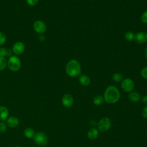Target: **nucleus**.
Listing matches in <instances>:
<instances>
[{
	"label": "nucleus",
	"mask_w": 147,
	"mask_h": 147,
	"mask_svg": "<svg viewBox=\"0 0 147 147\" xmlns=\"http://www.w3.org/2000/svg\"><path fill=\"white\" fill-rule=\"evenodd\" d=\"M120 96V92L117 87L110 85L106 88L103 95V98L106 103L109 104H114L119 100Z\"/></svg>",
	"instance_id": "f257e3e1"
},
{
	"label": "nucleus",
	"mask_w": 147,
	"mask_h": 147,
	"mask_svg": "<svg viewBox=\"0 0 147 147\" xmlns=\"http://www.w3.org/2000/svg\"><path fill=\"white\" fill-rule=\"evenodd\" d=\"M65 72L67 74L72 78H75L80 75L81 66L79 62L75 60H70L66 64Z\"/></svg>",
	"instance_id": "f03ea898"
},
{
	"label": "nucleus",
	"mask_w": 147,
	"mask_h": 147,
	"mask_svg": "<svg viewBox=\"0 0 147 147\" xmlns=\"http://www.w3.org/2000/svg\"><path fill=\"white\" fill-rule=\"evenodd\" d=\"M7 65L11 71L16 72L20 69L21 63L20 59L17 56H11L7 61Z\"/></svg>",
	"instance_id": "7ed1b4c3"
},
{
	"label": "nucleus",
	"mask_w": 147,
	"mask_h": 147,
	"mask_svg": "<svg viewBox=\"0 0 147 147\" xmlns=\"http://www.w3.org/2000/svg\"><path fill=\"white\" fill-rule=\"evenodd\" d=\"M111 126V121L108 117H103L101 118L97 123L98 130L101 132H106L108 131Z\"/></svg>",
	"instance_id": "20e7f679"
},
{
	"label": "nucleus",
	"mask_w": 147,
	"mask_h": 147,
	"mask_svg": "<svg viewBox=\"0 0 147 147\" xmlns=\"http://www.w3.org/2000/svg\"><path fill=\"white\" fill-rule=\"evenodd\" d=\"M34 142L40 146H44L48 144V138L47 136L41 131L36 133L33 137Z\"/></svg>",
	"instance_id": "39448f33"
},
{
	"label": "nucleus",
	"mask_w": 147,
	"mask_h": 147,
	"mask_svg": "<svg viewBox=\"0 0 147 147\" xmlns=\"http://www.w3.org/2000/svg\"><path fill=\"white\" fill-rule=\"evenodd\" d=\"M121 87L123 91L130 92L134 88V83L130 78H126L121 81Z\"/></svg>",
	"instance_id": "423d86ee"
},
{
	"label": "nucleus",
	"mask_w": 147,
	"mask_h": 147,
	"mask_svg": "<svg viewBox=\"0 0 147 147\" xmlns=\"http://www.w3.org/2000/svg\"><path fill=\"white\" fill-rule=\"evenodd\" d=\"M33 28L36 32L39 34L44 33L47 30V26L44 22L38 20L34 22Z\"/></svg>",
	"instance_id": "0eeeda50"
},
{
	"label": "nucleus",
	"mask_w": 147,
	"mask_h": 147,
	"mask_svg": "<svg viewBox=\"0 0 147 147\" xmlns=\"http://www.w3.org/2000/svg\"><path fill=\"white\" fill-rule=\"evenodd\" d=\"M74 98L72 95L69 94H65L61 99L62 105L67 108H69L72 106L74 104Z\"/></svg>",
	"instance_id": "6e6552de"
},
{
	"label": "nucleus",
	"mask_w": 147,
	"mask_h": 147,
	"mask_svg": "<svg viewBox=\"0 0 147 147\" xmlns=\"http://www.w3.org/2000/svg\"><path fill=\"white\" fill-rule=\"evenodd\" d=\"M134 40L138 44H142L147 41V33L138 32L135 34Z\"/></svg>",
	"instance_id": "1a4fd4ad"
},
{
	"label": "nucleus",
	"mask_w": 147,
	"mask_h": 147,
	"mask_svg": "<svg viewBox=\"0 0 147 147\" xmlns=\"http://www.w3.org/2000/svg\"><path fill=\"white\" fill-rule=\"evenodd\" d=\"M24 50H25V45L23 42L20 41L16 42L13 46V48H12L13 52L17 55L22 54L24 52Z\"/></svg>",
	"instance_id": "9d476101"
},
{
	"label": "nucleus",
	"mask_w": 147,
	"mask_h": 147,
	"mask_svg": "<svg viewBox=\"0 0 147 147\" xmlns=\"http://www.w3.org/2000/svg\"><path fill=\"white\" fill-rule=\"evenodd\" d=\"M6 125L10 128H15L18 126L19 120L14 116L8 117L6 119Z\"/></svg>",
	"instance_id": "9b49d317"
},
{
	"label": "nucleus",
	"mask_w": 147,
	"mask_h": 147,
	"mask_svg": "<svg viewBox=\"0 0 147 147\" xmlns=\"http://www.w3.org/2000/svg\"><path fill=\"white\" fill-rule=\"evenodd\" d=\"M127 96H128L129 99L133 103H137V102H139L141 99L140 94L136 91L130 92L129 93Z\"/></svg>",
	"instance_id": "f8f14e48"
},
{
	"label": "nucleus",
	"mask_w": 147,
	"mask_h": 147,
	"mask_svg": "<svg viewBox=\"0 0 147 147\" xmlns=\"http://www.w3.org/2000/svg\"><path fill=\"white\" fill-rule=\"evenodd\" d=\"M88 138L91 140L96 139L99 136V130L94 127L91 128L87 132Z\"/></svg>",
	"instance_id": "ddd939ff"
},
{
	"label": "nucleus",
	"mask_w": 147,
	"mask_h": 147,
	"mask_svg": "<svg viewBox=\"0 0 147 147\" xmlns=\"http://www.w3.org/2000/svg\"><path fill=\"white\" fill-rule=\"evenodd\" d=\"M9 110L5 106H0V121H3L8 118L9 116Z\"/></svg>",
	"instance_id": "4468645a"
},
{
	"label": "nucleus",
	"mask_w": 147,
	"mask_h": 147,
	"mask_svg": "<svg viewBox=\"0 0 147 147\" xmlns=\"http://www.w3.org/2000/svg\"><path fill=\"white\" fill-rule=\"evenodd\" d=\"M79 83L84 86H86L90 84L91 82V80L89 76L86 75L82 74L79 77Z\"/></svg>",
	"instance_id": "2eb2a0df"
},
{
	"label": "nucleus",
	"mask_w": 147,
	"mask_h": 147,
	"mask_svg": "<svg viewBox=\"0 0 147 147\" xmlns=\"http://www.w3.org/2000/svg\"><path fill=\"white\" fill-rule=\"evenodd\" d=\"M24 135L28 138H33L36 133L33 129L31 127H27L24 130Z\"/></svg>",
	"instance_id": "dca6fc26"
},
{
	"label": "nucleus",
	"mask_w": 147,
	"mask_h": 147,
	"mask_svg": "<svg viewBox=\"0 0 147 147\" xmlns=\"http://www.w3.org/2000/svg\"><path fill=\"white\" fill-rule=\"evenodd\" d=\"M104 98L103 96H102L100 95H95L93 99H92V102L94 105L96 106H100L101 105L103 102H104Z\"/></svg>",
	"instance_id": "f3484780"
},
{
	"label": "nucleus",
	"mask_w": 147,
	"mask_h": 147,
	"mask_svg": "<svg viewBox=\"0 0 147 147\" xmlns=\"http://www.w3.org/2000/svg\"><path fill=\"white\" fill-rule=\"evenodd\" d=\"M12 52L11 50L9 49H6L5 48H0V56L3 57L5 56H11Z\"/></svg>",
	"instance_id": "a211bd4d"
},
{
	"label": "nucleus",
	"mask_w": 147,
	"mask_h": 147,
	"mask_svg": "<svg viewBox=\"0 0 147 147\" xmlns=\"http://www.w3.org/2000/svg\"><path fill=\"white\" fill-rule=\"evenodd\" d=\"M135 34L131 31H127L125 34V38L127 41H132L134 39Z\"/></svg>",
	"instance_id": "6ab92c4d"
},
{
	"label": "nucleus",
	"mask_w": 147,
	"mask_h": 147,
	"mask_svg": "<svg viewBox=\"0 0 147 147\" xmlns=\"http://www.w3.org/2000/svg\"><path fill=\"white\" fill-rule=\"evenodd\" d=\"M112 79L114 82L118 83L123 80V76L119 72H115L113 75Z\"/></svg>",
	"instance_id": "aec40b11"
},
{
	"label": "nucleus",
	"mask_w": 147,
	"mask_h": 147,
	"mask_svg": "<svg viewBox=\"0 0 147 147\" xmlns=\"http://www.w3.org/2000/svg\"><path fill=\"white\" fill-rule=\"evenodd\" d=\"M7 65V61L3 57L0 56V71L4 69Z\"/></svg>",
	"instance_id": "412c9836"
},
{
	"label": "nucleus",
	"mask_w": 147,
	"mask_h": 147,
	"mask_svg": "<svg viewBox=\"0 0 147 147\" xmlns=\"http://www.w3.org/2000/svg\"><path fill=\"white\" fill-rule=\"evenodd\" d=\"M6 41V36L3 32H0V45H2Z\"/></svg>",
	"instance_id": "4be33fe9"
},
{
	"label": "nucleus",
	"mask_w": 147,
	"mask_h": 147,
	"mask_svg": "<svg viewBox=\"0 0 147 147\" xmlns=\"http://www.w3.org/2000/svg\"><path fill=\"white\" fill-rule=\"evenodd\" d=\"M7 130V125L3 121L0 122V133H5Z\"/></svg>",
	"instance_id": "5701e85b"
},
{
	"label": "nucleus",
	"mask_w": 147,
	"mask_h": 147,
	"mask_svg": "<svg viewBox=\"0 0 147 147\" xmlns=\"http://www.w3.org/2000/svg\"><path fill=\"white\" fill-rule=\"evenodd\" d=\"M141 21L145 24H147V10L145 11L141 16Z\"/></svg>",
	"instance_id": "b1692460"
},
{
	"label": "nucleus",
	"mask_w": 147,
	"mask_h": 147,
	"mask_svg": "<svg viewBox=\"0 0 147 147\" xmlns=\"http://www.w3.org/2000/svg\"><path fill=\"white\" fill-rule=\"evenodd\" d=\"M140 74L143 78L147 79V66L144 67L141 69V71L140 72Z\"/></svg>",
	"instance_id": "393cba45"
},
{
	"label": "nucleus",
	"mask_w": 147,
	"mask_h": 147,
	"mask_svg": "<svg viewBox=\"0 0 147 147\" xmlns=\"http://www.w3.org/2000/svg\"><path fill=\"white\" fill-rule=\"evenodd\" d=\"M141 115L142 116L145 118V119H147V106H145L142 110V111H141Z\"/></svg>",
	"instance_id": "a878e982"
},
{
	"label": "nucleus",
	"mask_w": 147,
	"mask_h": 147,
	"mask_svg": "<svg viewBox=\"0 0 147 147\" xmlns=\"http://www.w3.org/2000/svg\"><path fill=\"white\" fill-rule=\"evenodd\" d=\"M26 1L28 5H29L30 6H35L38 3V0H26Z\"/></svg>",
	"instance_id": "bb28decb"
},
{
	"label": "nucleus",
	"mask_w": 147,
	"mask_h": 147,
	"mask_svg": "<svg viewBox=\"0 0 147 147\" xmlns=\"http://www.w3.org/2000/svg\"><path fill=\"white\" fill-rule=\"evenodd\" d=\"M141 100H142V102L144 104L147 105V95L144 96L142 98Z\"/></svg>",
	"instance_id": "cd10ccee"
},
{
	"label": "nucleus",
	"mask_w": 147,
	"mask_h": 147,
	"mask_svg": "<svg viewBox=\"0 0 147 147\" xmlns=\"http://www.w3.org/2000/svg\"><path fill=\"white\" fill-rule=\"evenodd\" d=\"M39 39H40L41 41H43V40H44V39H45V36H44V35H42V34H40V36H39Z\"/></svg>",
	"instance_id": "c85d7f7f"
},
{
	"label": "nucleus",
	"mask_w": 147,
	"mask_h": 147,
	"mask_svg": "<svg viewBox=\"0 0 147 147\" xmlns=\"http://www.w3.org/2000/svg\"><path fill=\"white\" fill-rule=\"evenodd\" d=\"M144 55L145 56V58L147 59V47L144 50Z\"/></svg>",
	"instance_id": "c756f323"
},
{
	"label": "nucleus",
	"mask_w": 147,
	"mask_h": 147,
	"mask_svg": "<svg viewBox=\"0 0 147 147\" xmlns=\"http://www.w3.org/2000/svg\"><path fill=\"white\" fill-rule=\"evenodd\" d=\"M15 147H21V146H15Z\"/></svg>",
	"instance_id": "7c9ffc66"
},
{
	"label": "nucleus",
	"mask_w": 147,
	"mask_h": 147,
	"mask_svg": "<svg viewBox=\"0 0 147 147\" xmlns=\"http://www.w3.org/2000/svg\"><path fill=\"white\" fill-rule=\"evenodd\" d=\"M30 147H35V146H30Z\"/></svg>",
	"instance_id": "2f4dec72"
}]
</instances>
